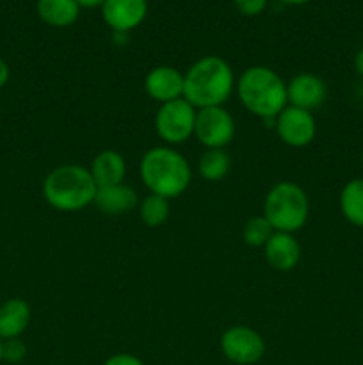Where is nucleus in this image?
<instances>
[{
	"mask_svg": "<svg viewBox=\"0 0 363 365\" xmlns=\"http://www.w3.org/2000/svg\"><path fill=\"white\" fill-rule=\"evenodd\" d=\"M233 89V70L219 56L201 57L184 73V98L194 109L223 106Z\"/></svg>",
	"mask_w": 363,
	"mask_h": 365,
	"instance_id": "obj_1",
	"label": "nucleus"
},
{
	"mask_svg": "<svg viewBox=\"0 0 363 365\" xmlns=\"http://www.w3.org/2000/svg\"><path fill=\"white\" fill-rule=\"evenodd\" d=\"M237 93L242 106L265 123H274L278 114L288 106L287 82L267 66H251L242 71Z\"/></svg>",
	"mask_w": 363,
	"mask_h": 365,
	"instance_id": "obj_2",
	"label": "nucleus"
},
{
	"mask_svg": "<svg viewBox=\"0 0 363 365\" xmlns=\"http://www.w3.org/2000/svg\"><path fill=\"white\" fill-rule=\"evenodd\" d=\"M142 184L153 195L164 198H177L187 191L192 171L187 159L171 146H155L141 159Z\"/></svg>",
	"mask_w": 363,
	"mask_h": 365,
	"instance_id": "obj_3",
	"label": "nucleus"
},
{
	"mask_svg": "<svg viewBox=\"0 0 363 365\" xmlns=\"http://www.w3.org/2000/svg\"><path fill=\"white\" fill-rule=\"evenodd\" d=\"M96 187L89 168L80 164H63L46 175L43 196L52 209L77 212L95 202Z\"/></svg>",
	"mask_w": 363,
	"mask_h": 365,
	"instance_id": "obj_4",
	"label": "nucleus"
},
{
	"mask_svg": "<svg viewBox=\"0 0 363 365\" xmlns=\"http://www.w3.org/2000/svg\"><path fill=\"white\" fill-rule=\"evenodd\" d=\"M310 216V200L305 189L295 182H278L263 200V217L274 232L301 230Z\"/></svg>",
	"mask_w": 363,
	"mask_h": 365,
	"instance_id": "obj_5",
	"label": "nucleus"
},
{
	"mask_svg": "<svg viewBox=\"0 0 363 365\" xmlns=\"http://www.w3.org/2000/svg\"><path fill=\"white\" fill-rule=\"evenodd\" d=\"M196 109L185 98L162 103L155 114L157 135L169 145H182L194 135Z\"/></svg>",
	"mask_w": 363,
	"mask_h": 365,
	"instance_id": "obj_6",
	"label": "nucleus"
},
{
	"mask_svg": "<svg viewBox=\"0 0 363 365\" xmlns=\"http://www.w3.org/2000/svg\"><path fill=\"white\" fill-rule=\"evenodd\" d=\"M194 135L206 150H224V146L230 145L235 135L233 116L223 106L198 109Z\"/></svg>",
	"mask_w": 363,
	"mask_h": 365,
	"instance_id": "obj_7",
	"label": "nucleus"
},
{
	"mask_svg": "<svg viewBox=\"0 0 363 365\" xmlns=\"http://www.w3.org/2000/svg\"><path fill=\"white\" fill-rule=\"evenodd\" d=\"M221 351L230 362L253 365L265 353V341L249 327H231L221 335Z\"/></svg>",
	"mask_w": 363,
	"mask_h": 365,
	"instance_id": "obj_8",
	"label": "nucleus"
},
{
	"mask_svg": "<svg viewBox=\"0 0 363 365\" xmlns=\"http://www.w3.org/2000/svg\"><path fill=\"white\" fill-rule=\"evenodd\" d=\"M274 130L281 143L292 148H305L317 134L315 118L310 110L287 106L274 120Z\"/></svg>",
	"mask_w": 363,
	"mask_h": 365,
	"instance_id": "obj_9",
	"label": "nucleus"
},
{
	"mask_svg": "<svg viewBox=\"0 0 363 365\" xmlns=\"http://www.w3.org/2000/svg\"><path fill=\"white\" fill-rule=\"evenodd\" d=\"M148 13L146 0H105L102 18L116 34H127L144 21Z\"/></svg>",
	"mask_w": 363,
	"mask_h": 365,
	"instance_id": "obj_10",
	"label": "nucleus"
},
{
	"mask_svg": "<svg viewBox=\"0 0 363 365\" xmlns=\"http://www.w3.org/2000/svg\"><path fill=\"white\" fill-rule=\"evenodd\" d=\"M327 96L326 82L315 73H299L287 84L288 106L299 107L312 113L320 107Z\"/></svg>",
	"mask_w": 363,
	"mask_h": 365,
	"instance_id": "obj_11",
	"label": "nucleus"
},
{
	"mask_svg": "<svg viewBox=\"0 0 363 365\" xmlns=\"http://www.w3.org/2000/svg\"><path fill=\"white\" fill-rule=\"evenodd\" d=\"M144 89L160 106L184 98V73L174 66H157L146 75Z\"/></svg>",
	"mask_w": 363,
	"mask_h": 365,
	"instance_id": "obj_12",
	"label": "nucleus"
},
{
	"mask_svg": "<svg viewBox=\"0 0 363 365\" xmlns=\"http://www.w3.org/2000/svg\"><path fill=\"white\" fill-rule=\"evenodd\" d=\"M263 255L267 264L276 271H292L301 260V246L294 234L274 232L263 246Z\"/></svg>",
	"mask_w": 363,
	"mask_h": 365,
	"instance_id": "obj_13",
	"label": "nucleus"
},
{
	"mask_svg": "<svg viewBox=\"0 0 363 365\" xmlns=\"http://www.w3.org/2000/svg\"><path fill=\"white\" fill-rule=\"evenodd\" d=\"M96 209L107 216H121L139 205L137 192L130 185H110V187H98L95 196Z\"/></svg>",
	"mask_w": 363,
	"mask_h": 365,
	"instance_id": "obj_14",
	"label": "nucleus"
},
{
	"mask_svg": "<svg viewBox=\"0 0 363 365\" xmlns=\"http://www.w3.org/2000/svg\"><path fill=\"white\" fill-rule=\"evenodd\" d=\"M96 187H110V185L123 184L127 175L125 157L116 150H103L93 159L89 168Z\"/></svg>",
	"mask_w": 363,
	"mask_h": 365,
	"instance_id": "obj_15",
	"label": "nucleus"
},
{
	"mask_svg": "<svg viewBox=\"0 0 363 365\" xmlns=\"http://www.w3.org/2000/svg\"><path fill=\"white\" fill-rule=\"evenodd\" d=\"M31 305L21 298H9L0 305V339H20L31 324Z\"/></svg>",
	"mask_w": 363,
	"mask_h": 365,
	"instance_id": "obj_16",
	"label": "nucleus"
},
{
	"mask_svg": "<svg viewBox=\"0 0 363 365\" xmlns=\"http://www.w3.org/2000/svg\"><path fill=\"white\" fill-rule=\"evenodd\" d=\"M39 18L50 27H70L78 20L80 6L77 0H38Z\"/></svg>",
	"mask_w": 363,
	"mask_h": 365,
	"instance_id": "obj_17",
	"label": "nucleus"
},
{
	"mask_svg": "<svg viewBox=\"0 0 363 365\" xmlns=\"http://www.w3.org/2000/svg\"><path fill=\"white\" fill-rule=\"evenodd\" d=\"M340 210L345 220L363 228V178H352L340 192Z\"/></svg>",
	"mask_w": 363,
	"mask_h": 365,
	"instance_id": "obj_18",
	"label": "nucleus"
},
{
	"mask_svg": "<svg viewBox=\"0 0 363 365\" xmlns=\"http://www.w3.org/2000/svg\"><path fill=\"white\" fill-rule=\"evenodd\" d=\"M198 171L209 182L223 180L230 171V155L223 148L206 150L199 159Z\"/></svg>",
	"mask_w": 363,
	"mask_h": 365,
	"instance_id": "obj_19",
	"label": "nucleus"
},
{
	"mask_svg": "<svg viewBox=\"0 0 363 365\" xmlns=\"http://www.w3.org/2000/svg\"><path fill=\"white\" fill-rule=\"evenodd\" d=\"M139 216H141L142 223H144L146 227H160V225L166 223V220L169 217V200L164 198V196L149 192V195L144 196L142 202L139 203Z\"/></svg>",
	"mask_w": 363,
	"mask_h": 365,
	"instance_id": "obj_20",
	"label": "nucleus"
},
{
	"mask_svg": "<svg viewBox=\"0 0 363 365\" xmlns=\"http://www.w3.org/2000/svg\"><path fill=\"white\" fill-rule=\"evenodd\" d=\"M273 234H274V228L270 227L269 221H267L263 216H256V217H251V220L244 225L242 237H244L246 245L251 246V248H263Z\"/></svg>",
	"mask_w": 363,
	"mask_h": 365,
	"instance_id": "obj_21",
	"label": "nucleus"
},
{
	"mask_svg": "<svg viewBox=\"0 0 363 365\" xmlns=\"http://www.w3.org/2000/svg\"><path fill=\"white\" fill-rule=\"evenodd\" d=\"M27 355V348H25L23 342L20 339H9V341H4L2 344V360L9 364H18L25 359Z\"/></svg>",
	"mask_w": 363,
	"mask_h": 365,
	"instance_id": "obj_22",
	"label": "nucleus"
},
{
	"mask_svg": "<svg viewBox=\"0 0 363 365\" xmlns=\"http://www.w3.org/2000/svg\"><path fill=\"white\" fill-rule=\"evenodd\" d=\"M235 7L241 11L246 16H256V14L263 13L267 7V0H233Z\"/></svg>",
	"mask_w": 363,
	"mask_h": 365,
	"instance_id": "obj_23",
	"label": "nucleus"
},
{
	"mask_svg": "<svg viewBox=\"0 0 363 365\" xmlns=\"http://www.w3.org/2000/svg\"><path fill=\"white\" fill-rule=\"evenodd\" d=\"M103 365H144L137 356L130 355V353H117V355H112L110 359L105 360Z\"/></svg>",
	"mask_w": 363,
	"mask_h": 365,
	"instance_id": "obj_24",
	"label": "nucleus"
},
{
	"mask_svg": "<svg viewBox=\"0 0 363 365\" xmlns=\"http://www.w3.org/2000/svg\"><path fill=\"white\" fill-rule=\"evenodd\" d=\"M9 75H11L9 66H7L6 61L0 57V89L7 84V81H9Z\"/></svg>",
	"mask_w": 363,
	"mask_h": 365,
	"instance_id": "obj_25",
	"label": "nucleus"
},
{
	"mask_svg": "<svg viewBox=\"0 0 363 365\" xmlns=\"http://www.w3.org/2000/svg\"><path fill=\"white\" fill-rule=\"evenodd\" d=\"M354 68H356V71H358L359 77L363 78V48L359 50L358 53H356V57H354Z\"/></svg>",
	"mask_w": 363,
	"mask_h": 365,
	"instance_id": "obj_26",
	"label": "nucleus"
},
{
	"mask_svg": "<svg viewBox=\"0 0 363 365\" xmlns=\"http://www.w3.org/2000/svg\"><path fill=\"white\" fill-rule=\"evenodd\" d=\"M77 2L80 7H89V9H91V7H102V4L105 2V0H77Z\"/></svg>",
	"mask_w": 363,
	"mask_h": 365,
	"instance_id": "obj_27",
	"label": "nucleus"
},
{
	"mask_svg": "<svg viewBox=\"0 0 363 365\" xmlns=\"http://www.w3.org/2000/svg\"><path fill=\"white\" fill-rule=\"evenodd\" d=\"M283 4H288V6H302V4H308L312 0H281Z\"/></svg>",
	"mask_w": 363,
	"mask_h": 365,
	"instance_id": "obj_28",
	"label": "nucleus"
},
{
	"mask_svg": "<svg viewBox=\"0 0 363 365\" xmlns=\"http://www.w3.org/2000/svg\"><path fill=\"white\" fill-rule=\"evenodd\" d=\"M2 344H4V341L0 339V362H2Z\"/></svg>",
	"mask_w": 363,
	"mask_h": 365,
	"instance_id": "obj_29",
	"label": "nucleus"
},
{
	"mask_svg": "<svg viewBox=\"0 0 363 365\" xmlns=\"http://www.w3.org/2000/svg\"><path fill=\"white\" fill-rule=\"evenodd\" d=\"M362 163H363V153H362Z\"/></svg>",
	"mask_w": 363,
	"mask_h": 365,
	"instance_id": "obj_30",
	"label": "nucleus"
}]
</instances>
